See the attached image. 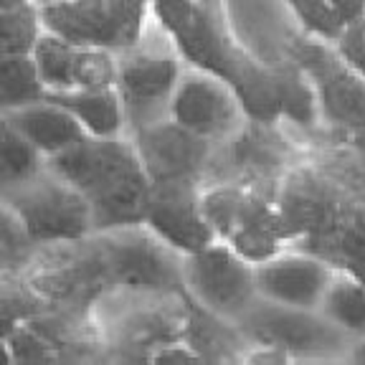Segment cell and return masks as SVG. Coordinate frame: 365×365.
Instances as JSON below:
<instances>
[{
  "label": "cell",
  "instance_id": "1",
  "mask_svg": "<svg viewBox=\"0 0 365 365\" xmlns=\"http://www.w3.org/2000/svg\"><path fill=\"white\" fill-rule=\"evenodd\" d=\"M46 168L86 195L97 234L143 223L153 180L130 135H86L74 148L46 160Z\"/></svg>",
  "mask_w": 365,
  "mask_h": 365
},
{
  "label": "cell",
  "instance_id": "2",
  "mask_svg": "<svg viewBox=\"0 0 365 365\" xmlns=\"http://www.w3.org/2000/svg\"><path fill=\"white\" fill-rule=\"evenodd\" d=\"M182 68L185 61L175 51L168 34H163V41H150V29L140 43L117 53L114 86L125 107L127 135L170 117V99Z\"/></svg>",
  "mask_w": 365,
  "mask_h": 365
},
{
  "label": "cell",
  "instance_id": "3",
  "mask_svg": "<svg viewBox=\"0 0 365 365\" xmlns=\"http://www.w3.org/2000/svg\"><path fill=\"white\" fill-rule=\"evenodd\" d=\"M46 34L122 53L143 41L153 21L150 0H56L38 6Z\"/></svg>",
  "mask_w": 365,
  "mask_h": 365
},
{
  "label": "cell",
  "instance_id": "4",
  "mask_svg": "<svg viewBox=\"0 0 365 365\" xmlns=\"http://www.w3.org/2000/svg\"><path fill=\"white\" fill-rule=\"evenodd\" d=\"M3 198L18 213L34 249L76 244L97 234L86 195L48 168H43L34 180L3 193Z\"/></svg>",
  "mask_w": 365,
  "mask_h": 365
},
{
  "label": "cell",
  "instance_id": "5",
  "mask_svg": "<svg viewBox=\"0 0 365 365\" xmlns=\"http://www.w3.org/2000/svg\"><path fill=\"white\" fill-rule=\"evenodd\" d=\"M153 18L185 66L228 79L241 46L231 36L223 0H160L153 3Z\"/></svg>",
  "mask_w": 365,
  "mask_h": 365
},
{
  "label": "cell",
  "instance_id": "6",
  "mask_svg": "<svg viewBox=\"0 0 365 365\" xmlns=\"http://www.w3.org/2000/svg\"><path fill=\"white\" fill-rule=\"evenodd\" d=\"M112 287L137 294H185L182 254L140 226L94 234Z\"/></svg>",
  "mask_w": 365,
  "mask_h": 365
},
{
  "label": "cell",
  "instance_id": "7",
  "mask_svg": "<svg viewBox=\"0 0 365 365\" xmlns=\"http://www.w3.org/2000/svg\"><path fill=\"white\" fill-rule=\"evenodd\" d=\"M182 289L190 302L234 325L259 302L254 264L223 241L182 257Z\"/></svg>",
  "mask_w": 365,
  "mask_h": 365
},
{
  "label": "cell",
  "instance_id": "8",
  "mask_svg": "<svg viewBox=\"0 0 365 365\" xmlns=\"http://www.w3.org/2000/svg\"><path fill=\"white\" fill-rule=\"evenodd\" d=\"M294 61L309 74L317 91L322 130L340 143L353 132L365 130V76L337 56L335 46L309 36L297 46Z\"/></svg>",
  "mask_w": 365,
  "mask_h": 365
},
{
  "label": "cell",
  "instance_id": "9",
  "mask_svg": "<svg viewBox=\"0 0 365 365\" xmlns=\"http://www.w3.org/2000/svg\"><path fill=\"white\" fill-rule=\"evenodd\" d=\"M170 120L208 143H223L246 125L244 109L226 79L185 66L170 99Z\"/></svg>",
  "mask_w": 365,
  "mask_h": 365
},
{
  "label": "cell",
  "instance_id": "10",
  "mask_svg": "<svg viewBox=\"0 0 365 365\" xmlns=\"http://www.w3.org/2000/svg\"><path fill=\"white\" fill-rule=\"evenodd\" d=\"M130 137L153 185L185 180L205 185L216 143L193 135L170 117L132 132Z\"/></svg>",
  "mask_w": 365,
  "mask_h": 365
},
{
  "label": "cell",
  "instance_id": "11",
  "mask_svg": "<svg viewBox=\"0 0 365 365\" xmlns=\"http://www.w3.org/2000/svg\"><path fill=\"white\" fill-rule=\"evenodd\" d=\"M200 188L203 182H160L145 208L143 226L182 257L218 241L200 208Z\"/></svg>",
  "mask_w": 365,
  "mask_h": 365
},
{
  "label": "cell",
  "instance_id": "12",
  "mask_svg": "<svg viewBox=\"0 0 365 365\" xmlns=\"http://www.w3.org/2000/svg\"><path fill=\"white\" fill-rule=\"evenodd\" d=\"M46 94L91 89L117 81V53L97 46H79L53 34H41L34 46Z\"/></svg>",
  "mask_w": 365,
  "mask_h": 365
},
{
  "label": "cell",
  "instance_id": "13",
  "mask_svg": "<svg viewBox=\"0 0 365 365\" xmlns=\"http://www.w3.org/2000/svg\"><path fill=\"white\" fill-rule=\"evenodd\" d=\"M259 299L292 309H317L335 269L302 249H284L269 262L257 264Z\"/></svg>",
  "mask_w": 365,
  "mask_h": 365
},
{
  "label": "cell",
  "instance_id": "14",
  "mask_svg": "<svg viewBox=\"0 0 365 365\" xmlns=\"http://www.w3.org/2000/svg\"><path fill=\"white\" fill-rule=\"evenodd\" d=\"M228 84L239 99L244 117L257 125H284V109H282V89L277 68L257 58L249 48L241 46L236 56Z\"/></svg>",
  "mask_w": 365,
  "mask_h": 365
},
{
  "label": "cell",
  "instance_id": "15",
  "mask_svg": "<svg viewBox=\"0 0 365 365\" xmlns=\"http://www.w3.org/2000/svg\"><path fill=\"white\" fill-rule=\"evenodd\" d=\"M6 117L46 160L74 148L86 137V130L74 114L48 97L8 112Z\"/></svg>",
  "mask_w": 365,
  "mask_h": 365
},
{
  "label": "cell",
  "instance_id": "16",
  "mask_svg": "<svg viewBox=\"0 0 365 365\" xmlns=\"http://www.w3.org/2000/svg\"><path fill=\"white\" fill-rule=\"evenodd\" d=\"M48 99L66 107L81 122L86 135L91 137H117L127 135V120L122 97L117 86H91V89H74V91H53L46 94Z\"/></svg>",
  "mask_w": 365,
  "mask_h": 365
},
{
  "label": "cell",
  "instance_id": "17",
  "mask_svg": "<svg viewBox=\"0 0 365 365\" xmlns=\"http://www.w3.org/2000/svg\"><path fill=\"white\" fill-rule=\"evenodd\" d=\"M317 312L350 342L365 337V282L335 269Z\"/></svg>",
  "mask_w": 365,
  "mask_h": 365
},
{
  "label": "cell",
  "instance_id": "18",
  "mask_svg": "<svg viewBox=\"0 0 365 365\" xmlns=\"http://www.w3.org/2000/svg\"><path fill=\"white\" fill-rule=\"evenodd\" d=\"M274 68H277V76H279L284 125L297 127V130H302V132L322 130L317 91H314V84L307 71H304L294 58Z\"/></svg>",
  "mask_w": 365,
  "mask_h": 365
},
{
  "label": "cell",
  "instance_id": "19",
  "mask_svg": "<svg viewBox=\"0 0 365 365\" xmlns=\"http://www.w3.org/2000/svg\"><path fill=\"white\" fill-rule=\"evenodd\" d=\"M43 168V155L0 112V195L34 180Z\"/></svg>",
  "mask_w": 365,
  "mask_h": 365
},
{
  "label": "cell",
  "instance_id": "20",
  "mask_svg": "<svg viewBox=\"0 0 365 365\" xmlns=\"http://www.w3.org/2000/svg\"><path fill=\"white\" fill-rule=\"evenodd\" d=\"M41 99H46V86L34 51L3 53L0 56V112H16Z\"/></svg>",
  "mask_w": 365,
  "mask_h": 365
},
{
  "label": "cell",
  "instance_id": "21",
  "mask_svg": "<svg viewBox=\"0 0 365 365\" xmlns=\"http://www.w3.org/2000/svg\"><path fill=\"white\" fill-rule=\"evenodd\" d=\"M41 34H43V26H41L36 3L0 11V56L3 53H31Z\"/></svg>",
  "mask_w": 365,
  "mask_h": 365
},
{
  "label": "cell",
  "instance_id": "22",
  "mask_svg": "<svg viewBox=\"0 0 365 365\" xmlns=\"http://www.w3.org/2000/svg\"><path fill=\"white\" fill-rule=\"evenodd\" d=\"M284 3L292 8L297 21L304 26V31L319 41L332 43L345 26L332 0H284Z\"/></svg>",
  "mask_w": 365,
  "mask_h": 365
},
{
  "label": "cell",
  "instance_id": "23",
  "mask_svg": "<svg viewBox=\"0 0 365 365\" xmlns=\"http://www.w3.org/2000/svg\"><path fill=\"white\" fill-rule=\"evenodd\" d=\"M6 340L13 360H21V363H56V360H61L56 345L41 330H36L29 319L18 322Z\"/></svg>",
  "mask_w": 365,
  "mask_h": 365
},
{
  "label": "cell",
  "instance_id": "24",
  "mask_svg": "<svg viewBox=\"0 0 365 365\" xmlns=\"http://www.w3.org/2000/svg\"><path fill=\"white\" fill-rule=\"evenodd\" d=\"M332 46L342 61L365 76V13L345 23L340 36L332 41Z\"/></svg>",
  "mask_w": 365,
  "mask_h": 365
},
{
  "label": "cell",
  "instance_id": "25",
  "mask_svg": "<svg viewBox=\"0 0 365 365\" xmlns=\"http://www.w3.org/2000/svg\"><path fill=\"white\" fill-rule=\"evenodd\" d=\"M148 360H153V363H182V360H203V358H200L193 345L182 337V340H173V342H165V345H160V348H155L153 353L148 355Z\"/></svg>",
  "mask_w": 365,
  "mask_h": 365
},
{
  "label": "cell",
  "instance_id": "26",
  "mask_svg": "<svg viewBox=\"0 0 365 365\" xmlns=\"http://www.w3.org/2000/svg\"><path fill=\"white\" fill-rule=\"evenodd\" d=\"M332 6L337 8V13H340V18L345 23H350L353 18L365 13V0H332Z\"/></svg>",
  "mask_w": 365,
  "mask_h": 365
},
{
  "label": "cell",
  "instance_id": "27",
  "mask_svg": "<svg viewBox=\"0 0 365 365\" xmlns=\"http://www.w3.org/2000/svg\"><path fill=\"white\" fill-rule=\"evenodd\" d=\"M348 360H355V363H365V337L363 340H355L350 345V353L345 355Z\"/></svg>",
  "mask_w": 365,
  "mask_h": 365
},
{
  "label": "cell",
  "instance_id": "28",
  "mask_svg": "<svg viewBox=\"0 0 365 365\" xmlns=\"http://www.w3.org/2000/svg\"><path fill=\"white\" fill-rule=\"evenodd\" d=\"M0 363H13V355H11V348H8V340L0 337Z\"/></svg>",
  "mask_w": 365,
  "mask_h": 365
},
{
  "label": "cell",
  "instance_id": "29",
  "mask_svg": "<svg viewBox=\"0 0 365 365\" xmlns=\"http://www.w3.org/2000/svg\"><path fill=\"white\" fill-rule=\"evenodd\" d=\"M36 6H46V3H56V0H34Z\"/></svg>",
  "mask_w": 365,
  "mask_h": 365
},
{
  "label": "cell",
  "instance_id": "30",
  "mask_svg": "<svg viewBox=\"0 0 365 365\" xmlns=\"http://www.w3.org/2000/svg\"><path fill=\"white\" fill-rule=\"evenodd\" d=\"M363 213H365V190H363Z\"/></svg>",
  "mask_w": 365,
  "mask_h": 365
},
{
  "label": "cell",
  "instance_id": "31",
  "mask_svg": "<svg viewBox=\"0 0 365 365\" xmlns=\"http://www.w3.org/2000/svg\"><path fill=\"white\" fill-rule=\"evenodd\" d=\"M153 3H160V0H150V6H153Z\"/></svg>",
  "mask_w": 365,
  "mask_h": 365
},
{
  "label": "cell",
  "instance_id": "32",
  "mask_svg": "<svg viewBox=\"0 0 365 365\" xmlns=\"http://www.w3.org/2000/svg\"><path fill=\"white\" fill-rule=\"evenodd\" d=\"M358 279H363V282H365V274H363V277H358Z\"/></svg>",
  "mask_w": 365,
  "mask_h": 365
}]
</instances>
